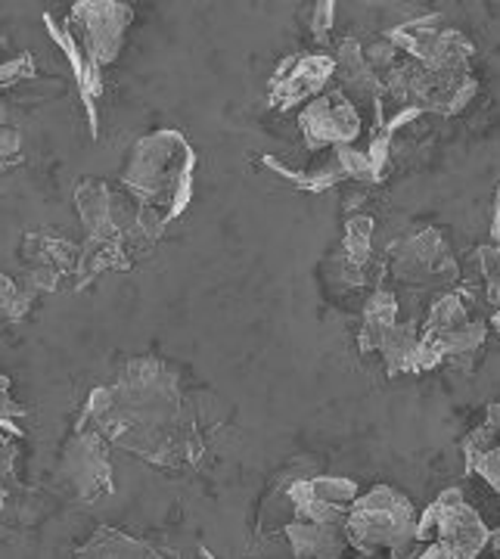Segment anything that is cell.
Returning <instances> with one entry per match:
<instances>
[{
	"instance_id": "6da1fadb",
	"label": "cell",
	"mask_w": 500,
	"mask_h": 559,
	"mask_svg": "<svg viewBox=\"0 0 500 559\" xmlns=\"http://www.w3.org/2000/svg\"><path fill=\"white\" fill-rule=\"evenodd\" d=\"M156 466H183L200 457V432L180 399L178 370L159 358L131 360L112 385L97 389L79 426Z\"/></svg>"
},
{
	"instance_id": "7a4b0ae2",
	"label": "cell",
	"mask_w": 500,
	"mask_h": 559,
	"mask_svg": "<svg viewBox=\"0 0 500 559\" xmlns=\"http://www.w3.org/2000/svg\"><path fill=\"white\" fill-rule=\"evenodd\" d=\"M193 171L197 156L187 138L180 131H156L134 146L121 183L138 205L171 224L193 200Z\"/></svg>"
},
{
	"instance_id": "3957f363",
	"label": "cell",
	"mask_w": 500,
	"mask_h": 559,
	"mask_svg": "<svg viewBox=\"0 0 500 559\" xmlns=\"http://www.w3.org/2000/svg\"><path fill=\"white\" fill-rule=\"evenodd\" d=\"M131 20H134V10L124 7V3H116V0H81V3L72 7L69 20L62 25L66 35L75 44V50H79L81 66H84L79 79V94L94 131H97L94 100L103 94V69L119 57Z\"/></svg>"
},
{
	"instance_id": "277c9868",
	"label": "cell",
	"mask_w": 500,
	"mask_h": 559,
	"mask_svg": "<svg viewBox=\"0 0 500 559\" xmlns=\"http://www.w3.org/2000/svg\"><path fill=\"white\" fill-rule=\"evenodd\" d=\"M417 525L420 516L410 498H404L392 485H377L352 503L345 535L348 547L367 557L377 550H389L392 559H414L426 547L417 540Z\"/></svg>"
},
{
	"instance_id": "5b68a950",
	"label": "cell",
	"mask_w": 500,
	"mask_h": 559,
	"mask_svg": "<svg viewBox=\"0 0 500 559\" xmlns=\"http://www.w3.org/2000/svg\"><path fill=\"white\" fill-rule=\"evenodd\" d=\"M385 267H389V277L398 286H407V289H441V293H448V289H454V283L461 277L457 259L436 227L407 234L404 240L395 242L389 249Z\"/></svg>"
},
{
	"instance_id": "8992f818",
	"label": "cell",
	"mask_w": 500,
	"mask_h": 559,
	"mask_svg": "<svg viewBox=\"0 0 500 559\" xmlns=\"http://www.w3.org/2000/svg\"><path fill=\"white\" fill-rule=\"evenodd\" d=\"M488 525L466 503L461 488H448L429 503V510L420 516L417 540L420 544H439L451 559H479L488 547Z\"/></svg>"
},
{
	"instance_id": "52a82bcc",
	"label": "cell",
	"mask_w": 500,
	"mask_h": 559,
	"mask_svg": "<svg viewBox=\"0 0 500 559\" xmlns=\"http://www.w3.org/2000/svg\"><path fill=\"white\" fill-rule=\"evenodd\" d=\"M385 38L407 53V60L420 62L432 72H469V60L476 53L473 40L463 32L444 25L441 16H420L385 32Z\"/></svg>"
},
{
	"instance_id": "ba28073f",
	"label": "cell",
	"mask_w": 500,
	"mask_h": 559,
	"mask_svg": "<svg viewBox=\"0 0 500 559\" xmlns=\"http://www.w3.org/2000/svg\"><path fill=\"white\" fill-rule=\"evenodd\" d=\"M299 131L305 138V146L321 153V150H336V146H355V140L364 131L358 103L340 87L323 91L321 97L301 106Z\"/></svg>"
},
{
	"instance_id": "9c48e42d",
	"label": "cell",
	"mask_w": 500,
	"mask_h": 559,
	"mask_svg": "<svg viewBox=\"0 0 500 559\" xmlns=\"http://www.w3.org/2000/svg\"><path fill=\"white\" fill-rule=\"evenodd\" d=\"M283 495L293 507V520L301 522H333L345 525L352 503L358 500V481L342 476H301L293 479Z\"/></svg>"
},
{
	"instance_id": "30bf717a",
	"label": "cell",
	"mask_w": 500,
	"mask_h": 559,
	"mask_svg": "<svg viewBox=\"0 0 500 559\" xmlns=\"http://www.w3.org/2000/svg\"><path fill=\"white\" fill-rule=\"evenodd\" d=\"M336 79V60L326 53H296L283 60L271 79V106L277 112H289L296 106H308Z\"/></svg>"
},
{
	"instance_id": "8fae6325",
	"label": "cell",
	"mask_w": 500,
	"mask_h": 559,
	"mask_svg": "<svg viewBox=\"0 0 500 559\" xmlns=\"http://www.w3.org/2000/svg\"><path fill=\"white\" fill-rule=\"evenodd\" d=\"M62 479L72 485L79 500H97L100 495H109L112 491L109 441L97 432L75 429L62 454Z\"/></svg>"
},
{
	"instance_id": "7c38bea8",
	"label": "cell",
	"mask_w": 500,
	"mask_h": 559,
	"mask_svg": "<svg viewBox=\"0 0 500 559\" xmlns=\"http://www.w3.org/2000/svg\"><path fill=\"white\" fill-rule=\"evenodd\" d=\"M79 249L72 242L60 240V237H40L32 234L25 237V259L32 261L28 267V286L32 289H57L62 274H69L72 267H79Z\"/></svg>"
},
{
	"instance_id": "4fadbf2b",
	"label": "cell",
	"mask_w": 500,
	"mask_h": 559,
	"mask_svg": "<svg viewBox=\"0 0 500 559\" xmlns=\"http://www.w3.org/2000/svg\"><path fill=\"white\" fill-rule=\"evenodd\" d=\"M283 538L296 559H342V554L348 550L345 525H333V522L293 520L283 528Z\"/></svg>"
},
{
	"instance_id": "5bb4252c",
	"label": "cell",
	"mask_w": 500,
	"mask_h": 559,
	"mask_svg": "<svg viewBox=\"0 0 500 559\" xmlns=\"http://www.w3.org/2000/svg\"><path fill=\"white\" fill-rule=\"evenodd\" d=\"M401 308L398 296L392 289H377L367 305H364V320H360L358 345L364 355H380L382 342L389 340V333L398 326Z\"/></svg>"
},
{
	"instance_id": "9a60e30c",
	"label": "cell",
	"mask_w": 500,
	"mask_h": 559,
	"mask_svg": "<svg viewBox=\"0 0 500 559\" xmlns=\"http://www.w3.org/2000/svg\"><path fill=\"white\" fill-rule=\"evenodd\" d=\"M380 358L385 360L389 377L398 373H422L426 370V355H422L420 326L414 320H398V326L382 342Z\"/></svg>"
},
{
	"instance_id": "2e32d148",
	"label": "cell",
	"mask_w": 500,
	"mask_h": 559,
	"mask_svg": "<svg viewBox=\"0 0 500 559\" xmlns=\"http://www.w3.org/2000/svg\"><path fill=\"white\" fill-rule=\"evenodd\" d=\"M373 230L377 224L370 215H352L345 221V237H342V264L348 271L352 283H364L370 261H373Z\"/></svg>"
},
{
	"instance_id": "e0dca14e",
	"label": "cell",
	"mask_w": 500,
	"mask_h": 559,
	"mask_svg": "<svg viewBox=\"0 0 500 559\" xmlns=\"http://www.w3.org/2000/svg\"><path fill=\"white\" fill-rule=\"evenodd\" d=\"M75 559H162L150 544L131 538L116 528H100L94 538L81 547Z\"/></svg>"
},
{
	"instance_id": "ac0fdd59",
	"label": "cell",
	"mask_w": 500,
	"mask_h": 559,
	"mask_svg": "<svg viewBox=\"0 0 500 559\" xmlns=\"http://www.w3.org/2000/svg\"><path fill=\"white\" fill-rule=\"evenodd\" d=\"M476 267H479L481 280H485V289H488V299L495 305V311H500V246H479L476 249Z\"/></svg>"
},
{
	"instance_id": "d6986e66",
	"label": "cell",
	"mask_w": 500,
	"mask_h": 559,
	"mask_svg": "<svg viewBox=\"0 0 500 559\" xmlns=\"http://www.w3.org/2000/svg\"><path fill=\"white\" fill-rule=\"evenodd\" d=\"M22 419H25V411L20 401H13L10 395V380L0 373V429L10 439H22Z\"/></svg>"
},
{
	"instance_id": "ffe728a7",
	"label": "cell",
	"mask_w": 500,
	"mask_h": 559,
	"mask_svg": "<svg viewBox=\"0 0 500 559\" xmlns=\"http://www.w3.org/2000/svg\"><path fill=\"white\" fill-rule=\"evenodd\" d=\"M32 308V293H22L20 286H13V280L0 274V318L20 320Z\"/></svg>"
},
{
	"instance_id": "44dd1931",
	"label": "cell",
	"mask_w": 500,
	"mask_h": 559,
	"mask_svg": "<svg viewBox=\"0 0 500 559\" xmlns=\"http://www.w3.org/2000/svg\"><path fill=\"white\" fill-rule=\"evenodd\" d=\"M466 469L485 479L500 495V444L485 454H466Z\"/></svg>"
},
{
	"instance_id": "7402d4cb",
	"label": "cell",
	"mask_w": 500,
	"mask_h": 559,
	"mask_svg": "<svg viewBox=\"0 0 500 559\" xmlns=\"http://www.w3.org/2000/svg\"><path fill=\"white\" fill-rule=\"evenodd\" d=\"M333 20H336V3H333V0H321V3H314V13H311V22H308L311 38L314 40L330 38V32H333Z\"/></svg>"
},
{
	"instance_id": "603a6c76",
	"label": "cell",
	"mask_w": 500,
	"mask_h": 559,
	"mask_svg": "<svg viewBox=\"0 0 500 559\" xmlns=\"http://www.w3.org/2000/svg\"><path fill=\"white\" fill-rule=\"evenodd\" d=\"M35 72V66H32V57H20V60H10L0 66V91L3 87H13V84H20L22 79H28Z\"/></svg>"
},
{
	"instance_id": "cb8c5ba5",
	"label": "cell",
	"mask_w": 500,
	"mask_h": 559,
	"mask_svg": "<svg viewBox=\"0 0 500 559\" xmlns=\"http://www.w3.org/2000/svg\"><path fill=\"white\" fill-rule=\"evenodd\" d=\"M20 134H16L13 128H3V124H0V171H3L7 165H13V159L20 156Z\"/></svg>"
},
{
	"instance_id": "d4e9b609",
	"label": "cell",
	"mask_w": 500,
	"mask_h": 559,
	"mask_svg": "<svg viewBox=\"0 0 500 559\" xmlns=\"http://www.w3.org/2000/svg\"><path fill=\"white\" fill-rule=\"evenodd\" d=\"M13 457H16V451L10 444L0 448V513H3V503H7V488L13 481Z\"/></svg>"
},
{
	"instance_id": "484cf974",
	"label": "cell",
	"mask_w": 500,
	"mask_h": 559,
	"mask_svg": "<svg viewBox=\"0 0 500 559\" xmlns=\"http://www.w3.org/2000/svg\"><path fill=\"white\" fill-rule=\"evenodd\" d=\"M488 237H491V246H500V187L495 193V202H491V227H488Z\"/></svg>"
},
{
	"instance_id": "4316f807",
	"label": "cell",
	"mask_w": 500,
	"mask_h": 559,
	"mask_svg": "<svg viewBox=\"0 0 500 559\" xmlns=\"http://www.w3.org/2000/svg\"><path fill=\"white\" fill-rule=\"evenodd\" d=\"M414 559H451V557H448V554L441 550L439 544H426V547H422L420 554H417Z\"/></svg>"
},
{
	"instance_id": "83f0119b",
	"label": "cell",
	"mask_w": 500,
	"mask_h": 559,
	"mask_svg": "<svg viewBox=\"0 0 500 559\" xmlns=\"http://www.w3.org/2000/svg\"><path fill=\"white\" fill-rule=\"evenodd\" d=\"M488 547L495 550V559H500V528H498V532H491V538H488Z\"/></svg>"
},
{
	"instance_id": "f1b7e54d",
	"label": "cell",
	"mask_w": 500,
	"mask_h": 559,
	"mask_svg": "<svg viewBox=\"0 0 500 559\" xmlns=\"http://www.w3.org/2000/svg\"><path fill=\"white\" fill-rule=\"evenodd\" d=\"M488 323H491V330L500 336V311H491V320H488Z\"/></svg>"
}]
</instances>
